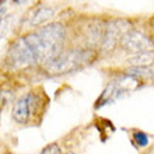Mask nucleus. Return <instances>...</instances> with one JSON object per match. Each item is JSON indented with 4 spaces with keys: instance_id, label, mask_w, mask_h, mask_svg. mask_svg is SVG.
Instances as JSON below:
<instances>
[{
    "instance_id": "obj_2",
    "label": "nucleus",
    "mask_w": 154,
    "mask_h": 154,
    "mask_svg": "<svg viewBox=\"0 0 154 154\" xmlns=\"http://www.w3.org/2000/svg\"><path fill=\"white\" fill-rule=\"evenodd\" d=\"M93 59L94 52L91 49H72L67 52H60L51 60L45 62V70L52 76H60L83 69L90 65Z\"/></svg>"
},
{
    "instance_id": "obj_4",
    "label": "nucleus",
    "mask_w": 154,
    "mask_h": 154,
    "mask_svg": "<svg viewBox=\"0 0 154 154\" xmlns=\"http://www.w3.org/2000/svg\"><path fill=\"white\" fill-rule=\"evenodd\" d=\"M121 45L128 52H143V51H150L153 48V42L147 35L137 29H129L123 34L121 38Z\"/></svg>"
},
{
    "instance_id": "obj_13",
    "label": "nucleus",
    "mask_w": 154,
    "mask_h": 154,
    "mask_svg": "<svg viewBox=\"0 0 154 154\" xmlns=\"http://www.w3.org/2000/svg\"><path fill=\"white\" fill-rule=\"evenodd\" d=\"M70 154H72V153H70Z\"/></svg>"
},
{
    "instance_id": "obj_8",
    "label": "nucleus",
    "mask_w": 154,
    "mask_h": 154,
    "mask_svg": "<svg viewBox=\"0 0 154 154\" xmlns=\"http://www.w3.org/2000/svg\"><path fill=\"white\" fill-rule=\"evenodd\" d=\"M129 63L133 66H150L154 63V55L150 51L137 52L129 59Z\"/></svg>"
},
{
    "instance_id": "obj_1",
    "label": "nucleus",
    "mask_w": 154,
    "mask_h": 154,
    "mask_svg": "<svg viewBox=\"0 0 154 154\" xmlns=\"http://www.w3.org/2000/svg\"><path fill=\"white\" fill-rule=\"evenodd\" d=\"M66 39V29L59 23L46 24L38 31L23 37L25 45L32 52L37 63L48 62L62 52V46Z\"/></svg>"
},
{
    "instance_id": "obj_7",
    "label": "nucleus",
    "mask_w": 154,
    "mask_h": 154,
    "mask_svg": "<svg viewBox=\"0 0 154 154\" xmlns=\"http://www.w3.org/2000/svg\"><path fill=\"white\" fill-rule=\"evenodd\" d=\"M125 74L136 79H153L154 77V66H133L125 72Z\"/></svg>"
},
{
    "instance_id": "obj_6",
    "label": "nucleus",
    "mask_w": 154,
    "mask_h": 154,
    "mask_svg": "<svg viewBox=\"0 0 154 154\" xmlns=\"http://www.w3.org/2000/svg\"><path fill=\"white\" fill-rule=\"evenodd\" d=\"M55 14V10L51 7H39L37 10H34L31 17H29V25L32 27H38L51 20V17Z\"/></svg>"
},
{
    "instance_id": "obj_5",
    "label": "nucleus",
    "mask_w": 154,
    "mask_h": 154,
    "mask_svg": "<svg viewBox=\"0 0 154 154\" xmlns=\"http://www.w3.org/2000/svg\"><path fill=\"white\" fill-rule=\"evenodd\" d=\"M129 31V25H126L125 21H114L106 25L104 35H102V46L104 48H112L116 44L118 39L123 37V34Z\"/></svg>"
},
{
    "instance_id": "obj_3",
    "label": "nucleus",
    "mask_w": 154,
    "mask_h": 154,
    "mask_svg": "<svg viewBox=\"0 0 154 154\" xmlns=\"http://www.w3.org/2000/svg\"><path fill=\"white\" fill-rule=\"evenodd\" d=\"M38 104V97L34 93H28L25 94L24 97H21L17 100V102L13 106V119L17 122V123H21L24 125L29 121L31 115L34 114V111L37 108Z\"/></svg>"
},
{
    "instance_id": "obj_12",
    "label": "nucleus",
    "mask_w": 154,
    "mask_h": 154,
    "mask_svg": "<svg viewBox=\"0 0 154 154\" xmlns=\"http://www.w3.org/2000/svg\"><path fill=\"white\" fill-rule=\"evenodd\" d=\"M0 3H3V0H0Z\"/></svg>"
},
{
    "instance_id": "obj_10",
    "label": "nucleus",
    "mask_w": 154,
    "mask_h": 154,
    "mask_svg": "<svg viewBox=\"0 0 154 154\" xmlns=\"http://www.w3.org/2000/svg\"><path fill=\"white\" fill-rule=\"evenodd\" d=\"M41 154H60V149L56 144H52V146H48L46 149H44L41 151Z\"/></svg>"
},
{
    "instance_id": "obj_9",
    "label": "nucleus",
    "mask_w": 154,
    "mask_h": 154,
    "mask_svg": "<svg viewBox=\"0 0 154 154\" xmlns=\"http://www.w3.org/2000/svg\"><path fill=\"white\" fill-rule=\"evenodd\" d=\"M133 140L139 147H146L147 144H149V137H147V134L143 133V132H136V133H133Z\"/></svg>"
},
{
    "instance_id": "obj_11",
    "label": "nucleus",
    "mask_w": 154,
    "mask_h": 154,
    "mask_svg": "<svg viewBox=\"0 0 154 154\" xmlns=\"http://www.w3.org/2000/svg\"><path fill=\"white\" fill-rule=\"evenodd\" d=\"M14 3H17V4H21V3H25L27 0H13Z\"/></svg>"
}]
</instances>
